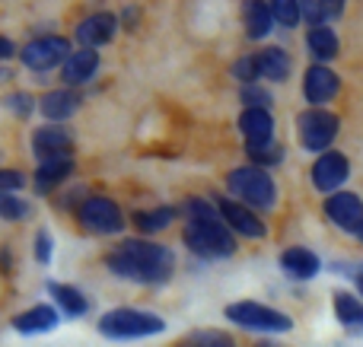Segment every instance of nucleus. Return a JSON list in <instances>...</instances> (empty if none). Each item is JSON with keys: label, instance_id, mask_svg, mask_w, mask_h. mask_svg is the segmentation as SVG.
Masks as SVG:
<instances>
[{"label": "nucleus", "instance_id": "25", "mask_svg": "<svg viewBox=\"0 0 363 347\" xmlns=\"http://www.w3.org/2000/svg\"><path fill=\"white\" fill-rule=\"evenodd\" d=\"M306 45H309V51H313V57H319V61H332L341 48L335 29H328V25H313L306 35Z\"/></svg>", "mask_w": 363, "mask_h": 347}, {"label": "nucleus", "instance_id": "31", "mask_svg": "<svg viewBox=\"0 0 363 347\" xmlns=\"http://www.w3.org/2000/svg\"><path fill=\"white\" fill-rule=\"evenodd\" d=\"M185 214L188 220H213V217H220V210H213V204H207L204 198H188Z\"/></svg>", "mask_w": 363, "mask_h": 347}, {"label": "nucleus", "instance_id": "14", "mask_svg": "<svg viewBox=\"0 0 363 347\" xmlns=\"http://www.w3.org/2000/svg\"><path fill=\"white\" fill-rule=\"evenodd\" d=\"M325 214L332 223H338V227L354 233V227L363 220V201L357 195H351V191H335L325 201Z\"/></svg>", "mask_w": 363, "mask_h": 347}, {"label": "nucleus", "instance_id": "28", "mask_svg": "<svg viewBox=\"0 0 363 347\" xmlns=\"http://www.w3.org/2000/svg\"><path fill=\"white\" fill-rule=\"evenodd\" d=\"M271 16L277 19V23H284V25H296L300 23V0H271Z\"/></svg>", "mask_w": 363, "mask_h": 347}, {"label": "nucleus", "instance_id": "36", "mask_svg": "<svg viewBox=\"0 0 363 347\" xmlns=\"http://www.w3.org/2000/svg\"><path fill=\"white\" fill-rule=\"evenodd\" d=\"M35 261H38V265H48V261H51V236L48 233H38L35 236Z\"/></svg>", "mask_w": 363, "mask_h": 347}, {"label": "nucleus", "instance_id": "30", "mask_svg": "<svg viewBox=\"0 0 363 347\" xmlns=\"http://www.w3.org/2000/svg\"><path fill=\"white\" fill-rule=\"evenodd\" d=\"M26 214H29V204L19 201L16 195L0 191V217H4V220H23Z\"/></svg>", "mask_w": 363, "mask_h": 347}, {"label": "nucleus", "instance_id": "8", "mask_svg": "<svg viewBox=\"0 0 363 347\" xmlns=\"http://www.w3.org/2000/svg\"><path fill=\"white\" fill-rule=\"evenodd\" d=\"M67 57H70V42L57 35L35 38V42H29L23 48V64L29 70H51L57 64H64Z\"/></svg>", "mask_w": 363, "mask_h": 347}, {"label": "nucleus", "instance_id": "13", "mask_svg": "<svg viewBox=\"0 0 363 347\" xmlns=\"http://www.w3.org/2000/svg\"><path fill=\"white\" fill-rule=\"evenodd\" d=\"M32 150H35V157L42 159H57V157H70L74 153V140H70V134L64 131V127H38L35 137H32Z\"/></svg>", "mask_w": 363, "mask_h": 347}, {"label": "nucleus", "instance_id": "39", "mask_svg": "<svg viewBox=\"0 0 363 347\" xmlns=\"http://www.w3.org/2000/svg\"><path fill=\"white\" fill-rule=\"evenodd\" d=\"M351 278H354V284L360 287V300H363V265L354 268V274H351Z\"/></svg>", "mask_w": 363, "mask_h": 347}, {"label": "nucleus", "instance_id": "11", "mask_svg": "<svg viewBox=\"0 0 363 347\" xmlns=\"http://www.w3.org/2000/svg\"><path fill=\"white\" fill-rule=\"evenodd\" d=\"M115 32H118V19L112 16V13H93V16H86L80 25H77V42L83 45V48H99V45H108L115 38Z\"/></svg>", "mask_w": 363, "mask_h": 347}, {"label": "nucleus", "instance_id": "32", "mask_svg": "<svg viewBox=\"0 0 363 347\" xmlns=\"http://www.w3.org/2000/svg\"><path fill=\"white\" fill-rule=\"evenodd\" d=\"M242 99L249 102V108H268L271 106V96L264 89H258L255 83H245L242 86Z\"/></svg>", "mask_w": 363, "mask_h": 347}, {"label": "nucleus", "instance_id": "24", "mask_svg": "<svg viewBox=\"0 0 363 347\" xmlns=\"http://www.w3.org/2000/svg\"><path fill=\"white\" fill-rule=\"evenodd\" d=\"M255 67L264 80H284L290 74V55L284 48H264L255 55Z\"/></svg>", "mask_w": 363, "mask_h": 347}, {"label": "nucleus", "instance_id": "22", "mask_svg": "<svg viewBox=\"0 0 363 347\" xmlns=\"http://www.w3.org/2000/svg\"><path fill=\"white\" fill-rule=\"evenodd\" d=\"M80 108V96L70 93V89H55V93H45L42 96V112L45 118L51 121H64Z\"/></svg>", "mask_w": 363, "mask_h": 347}, {"label": "nucleus", "instance_id": "9", "mask_svg": "<svg viewBox=\"0 0 363 347\" xmlns=\"http://www.w3.org/2000/svg\"><path fill=\"white\" fill-rule=\"evenodd\" d=\"M217 210H220V220H223L226 227L233 229V236H245V239H264V236H268V227H264V220L252 207H245V204H239V201H220Z\"/></svg>", "mask_w": 363, "mask_h": 347}, {"label": "nucleus", "instance_id": "40", "mask_svg": "<svg viewBox=\"0 0 363 347\" xmlns=\"http://www.w3.org/2000/svg\"><path fill=\"white\" fill-rule=\"evenodd\" d=\"M354 239H357V242H363V220L357 223V227H354Z\"/></svg>", "mask_w": 363, "mask_h": 347}, {"label": "nucleus", "instance_id": "37", "mask_svg": "<svg viewBox=\"0 0 363 347\" xmlns=\"http://www.w3.org/2000/svg\"><path fill=\"white\" fill-rule=\"evenodd\" d=\"M345 6H347V0H319L322 16H335V19H338L341 13H345Z\"/></svg>", "mask_w": 363, "mask_h": 347}, {"label": "nucleus", "instance_id": "16", "mask_svg": "<svg viewBox=\"0 0 363 347\" xmlns=\"http://www.w3.org/2000/svg\"><path fill=\"white\" fill-rule=\"evenodd\" d=\"M239 131L245 134L249 147H262V144H271V134H274V121H271V112L268 108H245L239 115Z\"/></svg>", "mask_w": 363, "mask_h": 347}, {"label": "nucleus", "instance_id": "18", "mask_svg": "<svg viewBox=\"0 0 363 347\" xmlns=\"http://www.w3.org/2000/svg\"><path fill=\"white\" fill-rule=\"evenodd\" d=\"M99 70V55L93 48H80V51H70V57L64 61V83L70 86H80L86 83L89 76Z\"/></svg>", "mask_w": 363, "mask_h": 347}, {"label": "nucleus", "instance_id": "7", "mask_svg": "<svg viewBox=\"0 0 363 347\" xmlns=\"http://www.w3.org/2000/svg\"><path fill=\"white\" fill-rule=\"evenodd\" d=\"M296 127H300V140H303V147H306V150H328V147L335 144V137H338L341 121L335 118L332 112L313 108V112H303L300 115Z\"/></svg>", "mask_w": 363, "mask_h": 347}, {"label": "nucleus", "instance_id": "20", "mask_svg": "<svg viewBox=\"0 0 363 347\" xmlns=\"http://www.w3.org/2000/svg\"><path fill=\"white\" fill-rule=\"evenodd\" d=\"M332 306H335V319L345 325L347 331H363V300L354 297L347 290H338L332 297Z\"/></svg>", "mask_w": 363, "mask_h": 347}, {"label": "nucleus", "instance_id": "26", "mask_svg": "<svg viewBox=\"0 0 363 347\" xmlns=\"http://www.w3.org/2000/svg\"><path fill=\"white\" fill-rule=\"evenodd\" d=\"M179 210L176 207H150V210H138L134 214V227L140 229V233L153 236V233H163L166 227H169L172 220H176Z\"/></svg>", "mask_w": 363, "mask_h": 347}, {"label": "nucleus", "instance_id": "6", "mask_svg": "<svg viewBox=\"0 0 363 347\" xmlns=\"http://www.w3.org/2000/svg\"><path fill=\"white\" fill-rule=\"evenodd\" d=\"M77 217L80 223L89 229V233H99V236H115L125 229V214L121 207L106 195H93L77 207Z\"/></svg>", "mask_w": 363, "mask_h": 347}, {"label": "nucleus", "instance_id": "34", "mask_svg": "<svg viewBox=\"0 0 363 347\" xmlns=\"http://www.w3.org/2000/svg\"><path fill=\"white\" fill-rule=\"evenodd\" d=\"M23 172H13V169H0V191H6V195H13L16 188H23Z\"/></svg>", "mask_w": 363, "mask_h": 347}, {"label": "nucleus", "instance_id": "23", "mask_svg": "<svg viewBox=\"0 0 363 347\" xmlns=\"http://www.w3.org/2000/svg\"><path fill=\"white\" fill-rule=\"evenodd\" d=\"M242 23H245V32H249V38H264L271 32V23H274V16H271V6L264 4V0H245Z\"/></svg>", "mask_w": 363, "mask_h": 347}, {"label": "nucleus", "instance_id": "29", "mask_svg": "<svg viewBox=\"0 0 363 347\" xmlns=\"http://www.w3.org/2000/svg\"><path fill=\"white\" fill-rule=\"evenodd\" d=\"M249 157L258 163V169L262 166H277L284 159V147L271 140V144H262V147H249Z\"/></svg>", "mask_w": 363, "mask_h": 347}, {"label": "nucleus", "instance_id": "2", "mask_svg": "<svg viewBox=\"0 0 363 347\" xmlns=\"http://www.w3.org/2000/svg\"><path fill=\"white\" fill-rule=\"evenodd\" d=\"M166 331V322L157 312L147 309H131V306H121L112 309L99 319V335L112 338V341H134V338H150Z\"/></svg>", "mask_w": 363, "mask_h": 347}, {"label": "nucleus", "instance_id": "3", "mask_svg": "<svg viewBox=\"0 0 363 347\" xmlns=\"http://www.w3.org/2000/svg\"><path fill=\"white\" fill-rule=\"evenodd\" d=\"M185 246L191 249L198 258H230V255L236 252L233 229L226 227L220 217H213V220H188Z\"/></svg>", "mask_w": 363, "mask_h": 347}, {"label": "nucleus", "instance_id": "1", "mask_svg": "<svg viewBox=\"0 0 363 347\" xmlns=\"http://www.w3.org/2000/svg\"><path fill=\"white\" fill-rule=\"evenodd\" d=\"M106 268L112 274H118V278L134 280V284L160 287L176 271V255H172V249L163 246V242L125 239L108 252Z\"/></svg>", "mask_w": 363, "mask_h": 347}, {"label": "nucleus", "instance_id": "15", "mask_svg": "<svg viewBox=\"0 0 363 347\" xmlns=\"http://www.w3.org/2000/svg\"><path fill=\"white\" fill-rule=\"evenodd\" d=\"M338 89H341V80H338V74L335 70H328V67H309L306 70V80H303V96H306L313 106H322V102H328V99H335L338 96Z\"/></svg>", "mask_w": 363, "mask_h": 347}, {"label": "nucleus", "instance_id": "4", "mask_svg": "<svg viewBox=\"0 0 363 347\" xmlns=\"http://www.w3.org/2000/svg\"><path fill=\"white\" fill-rule=\"evenodd\" d=\"M230 191L239 198V204L258 210H271L277 201V188H274V178L268 176L264 169L258 166H242V169H233L230 172Z\"/></svg>", "mask_w": 363, "mask_h": 347}, {"label": "nucleus", "instance_id": "10", "mask_svg": "<svg viewBox=\"0 0 363 347\" xmlns=\"http://www.w3.org/2000/svg\"><path fill=\"white\" fill-rule=\"evenodd\" d=\"M347 172H351V163H347L345 153H322L313 166V185L325 195H335L347 182Z\"/></svg>", "mask_w": 363, "mask_h": 347}, {"label": "nucleus", "instance_id": "38", "mask_svg": "<svg viewBox=\"0 0 363 347\" xmlns=\"http://www.w3.org/2000/svg\"><path fill=\"white\" fill-rule=\"evenodd\" d=\"M10 55H13V42H10V38L0 35V61H6Z\"/></svg>", "mask_w": 363, "mask_h": 347}, {"label": "nucleus", "instance_id": "33", "mask_svg": "<svg viewBox=\"0 0 363 347\" xmlns=\"http://www.w3.org/2000/svg\"><path fill=\"white\" fill-rule=\"evenodd\" d=\"M233 74L239 76L242 83H255L258 80V67H255V55H249V57H242V61L233 67Z\"/></svg>", "mask_w": 363, "mask_h": 347}, {"label": "nucleus", "instance_id": "12", "mask_svg": "<svg viewBox=\"0 0 363 347\" xmlns=\"http://www.w3.org/2000/svg\"><path fill=\"white\" fill-rule=\"evenodd\" d=\"M281 271L294 280H313L322 271V258L306 246H290L281 252Z\"/></svg>", "mask_w": 363, "mask_h": 347}, {"label": "nucleus", "instance_id": "21", "mask_svg": "<svg viewBox=\"0 0 363 347\" xmlns=\"http://www.w3.org/2000/svg\"><path fill=\"white\" fill-rule=\"evenodd\" d=\"M74 172V159L70 157H57V159H45L42 166L35 169V188L42 191H51V188H57V185L64 182V178Z\"/></svg>", "mask_w": 363, "mask_h": 347}, {"label": "nucleus", "instance_id": "27", "mask_svg": "<svg viewBox=\"0 0 363 347\" xmlns=\"http://www.w3.org/2000/svg\"><path fill=\"white\" fill-rule=\"evenodd\" d=\"M182 347H236V341L223 331H194L182 341Z\"/></svg>", "mask_w": 363, "mask_h": 347}, {"label": "nucleus", "instance_id": "17", "mask_svg": "<svg viewBox=\"0 0 363 347\" xmlns=\"http://www.w3.org/2000/svg\"><path fill=\"white\" fill-rule=\"evenodd\" d=\"M55 325H57V312H55V306H48V303H38L13 319V329H16L19 335H42V331H51Z\"/></svg>", "mask_w": 363, "mask_h": 347}, {"label": "nucleus", "instance_id": "35", "mask_svg": "<svg viewBox=\"0 0 363 347\" xmlns=\"http://www.w3.org/2000/svg\"><path fill=\"white\" fill-rule=\"evenodd\" d=\"M32 96L29 93H16V96H6V108H13L16 115H29L32 112Z\"/></svg>", "mask_w": 363, "mask_h": 347}, {"label": "nucleus", "instance_id": "5", "mask_svg": "<svg viewBox=\"0 0 363 347\" xmlns=\"http://www.w3.org/2000/svg\"><path fill=\"white\" fill-rule=\"evenodd\" d=\"M226 319L239 329L249 331H262V335H284V331L294 329V319L287 312L274 309V306L255 303V300H239V303L226 306Z\"/></svg>", "mask_w": 363, "mask_h": 347}, {"label": "nucleus", "instance_id": "19", "mask_svg": "<svg viewBox=\"0 0 363 347\" xmlns=\"http://www.w3.org/2000/svg\"><path fill=\"white\" fill-rule=\"evenodd\" d=\"M48 293H51V300H55V306L67 319H83L89 312V303H86V297L80 293V287H70V284H57V280H51Z\"/></svg>", "mask_w": 363, "mask_h": 347}]
</instances>
